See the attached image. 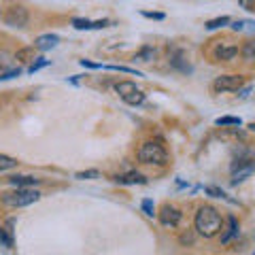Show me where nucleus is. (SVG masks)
Masks as SVG:
<instances>
[{
    "instance_id": "1",
    "label": "nucleus",
    "mask_w": 255,
    "mask_h": 255,
    "mask_svg": "<svg viewBox=\"0 0 255 255\" xmlns=\"http://www.w3.org/2000/svg\"><path fill=\"white\" fill-rule=\"evenodd\" d=\"M194 226H196V232L200 236L213 238L223 230V217L215 206H200L196 213Z\"/></svg>"
},
{
    "instance_id": "2",
    "label": "nucleus",
    "mask_w": 255,
    "mask_h": 255,
    "mask_svg": "<svg viewBox=\"0 0 255 255\" xmlns=\"http://www.w3.org/2000/svg\"><path fill=\"white\" fill-rule=\"evenodd\" d=\"M138 162L140 164H155V166H164L166 162H168V153H166L164 145H159V142L155 140H147L142 142V145L138 147Z\"/></svg>"
},
{
    "instance_id": "3",
    "label": "nucleus",
    "mask_w": 255,
    "mask_h": 255,
    "mask_svg": "<svg viewBox=\"0 0 255 255\" xmlns=\"http://www.w3.org/2000/svg\"><path fill=\"white\" fill-rule=\"evenodd\" d=\"M2 204L13 206V209H21V206H30L41 200V194L32 187H17L15 191H9V194H2Z\"/></svg>"
},
{
    "instance_id": "4",
    "label": "nucleus",
    "mask_w": 255,
    "mask_h": 255,
    "mask_svg": "<svg viewBox=\"0 0 255 255\" xmlns=\"http://www.w3.org/2000/svg\"><path fill=\"white\" fill-rule=\"evenodd\" d=\"M232 183H243L245 179H249L251 174H255V157L247 155V157H238L236 162L232 164Z\"/></svg>"
},
{
    "instance_id": "5",
    "label": "nucleus",
    "mask_w": 255,
    "mask_h": 255,
    "mask_svg": "<svg viewBox=\"0 0 255 255\" xmlns=\"http://www.w3.org/2000/svg\"><path fill=\"white\" fill-rule=\"evenodd\" d=\"M245 85V77L243 75H221L213 81V90L217 94L223 92H238Z\"/></svg>"
},
{
    "instance_id": "6",
    "label": "nucleus",
    "mask_w": 255,
    "mask_h": 255,
    "mask_svg": "<svg viewBox=\"0 0 255 255\" xmlns=\"http://www.w3.org/2000/svg\"><path fill=\"white\" fill-rule=\"evenodd\" d=\"M2 19L6 26H11V28H26L30 15H28V9H23V6H11V9L4 13Z\"/></svg>"
},
{
    "instance_id": "7",
    "label": "nucleus",
    "mask_w": 255,
    "mask_h": 255,
    "mask_svg": "<svg viewBox=\"0 0 255 255\" xmlns=\"http://www.w3.org/2000/svg\"><path fill=\"white\" fill-rule=\"evenodd\" d=\"M157 217H159V223H162L164 228H177L179 223H181L183 213L177 209V206L164 204V206H162V211L157 213Z\"/></svg>"
},
{
    "instance_id": "8",
    "label": "nucleus",
    "mask_w": 255,
    "mask_h": 255,
    "mask_svg": "<svg viewBox=\"0 0 255 255\" xmlns=\"http://www.w3.org/2000/svg\"><path fill=\"white\" fill-rule=\"evenodd\" d=\"M236 53H238V47H236L234 43H221V45H217V49L213 51L215 60H219V62H230V60H234Z\"/></svg>"
},
{
    "instance_id": "9",
    "label": "nucleus",
    "mask_w": 255,
    "mask_h": 255,
    "mask_svg": "<svg viewBox=\"0 0 255 255\" xmlns=\"http://www.w3.org/2000/svg\"><path fill=\"white\" fill-rule=\"evenodd\" d=\"M115 183H119V185H145L147 179L142 177L140 172L132 170V172H126V174H117Z\"/></svg>"
},
{
    "instance_id": "10",
    "label": "nucleus",
    "mask_w": 255,
    "mask_h": 255,
    "mask_svg": "<svg viewBox=\"0 0 255 255\" xmlns=\"http://www.w3.org/2000/svg\"><path fill=\"white\" fill-rule=\"evenodd\" d=\"M170 66L181 70V73H191V66H189V62L185 60V51H183V49H174L172 51V55H170Z\"/></svg>"
},
{
    "instance_id": "11",
    "label": "nucleus",
    "mask_w": 255,
    "mask_h": 255,
    "mask_svg": "<svg viewBox=\"0 0 255 255\" xmlns=\"http://www.w3.org/2000/svg\"><path fill=\"white\" fill-rule=\"evenodd\" d=\"M58 43H60L58 34H43L34 41V47L38 51H49V49H53V47H58Z\"/></svg>"
},
{
    "instance_id": "12",
    "label": "nucleus",
    "mask_w": 255,
    "mask_h": 255,
    "mask_svg": "<svg viewBox=\"0 0 255 255\" xmlns=\"http://www.w3.org/2000/svg\"><path fill=\"white\" fill-rule=\"evenodd\" d=\"M111 21L102 19V21H90V19H73V26L77 30H100V28H107Z\"/></svg>"
},
{
    "instance_id": "13",
    "label": "nucleus",
    "mask_w": 255,
    "mask_h": 255,
    "mask_svg": "<svg viewBox=\"0 0 255 255\" xmlns=\"http://www.w3.org/2000/svg\"><path fill=\"white\" fill-rule=\"evenodd\" d=\"M9 185L13 187H32V185H38V179L34 177H28V174H15V177H9Z\"/></svg>"
},
{
    "instance_id": "14",
    "label": "nucleus",
    "mask_w": 255,
    "mask_h": 255,
    "mask_svg": "<svg viewBox=\"0 0 255 255\" xmlns=\"http://www.w3.org/2000/svg\"><path fill=\"white\" fill-rule=\"evenodd\" d=\"M238 236V221H236V217H230L228 219V228L221 232V243L223 245H228L232 238H236Z\"/></svg>"
},
{
    "instance_id": "15",
    "label": "nucleus",
    "mask_w": 255,
    "mask_h": 255,
    "mask_svg": "<svg viewBox=\"0 0 255 255\" xmlns=\"http://www.w3.org/2000/svg\"><path fill=\"white\" fill-rule=\"evenodd\" d=\"M136 90H138L136 83H132V81H119V83L115 85V92H117V96H119V98H122V100H126L128 96L134 94Z\"/></svg>"
},
{
    "instance_id": "16",
    "label": "nucleus",
    "mask_w": 255,
    "mask_h": 255,
    "mask_svg": "<svg viewBox=\"0 0 255 255\" xmlns=\"http://www.w3.org/2000/svg\"><path fill=\"white\" fill-rule=\"evenodd\" d=\"M241 55L245 62H255V38H249V41L243 45Z\"/></svg>"
},
{
    "instance_id": "17",
    "label": "nucleus",
    "mask_w": 255,
    "mask_h": 255,
    "mask_svg": "<svg viewBox=\"0 0 255 255\" xmlns=\"http://www.w3.org/2000/svg\"><path fill=\"white\" fill-rule=\"evenodd\" d=\"M34 49L36 47H23V49H19L15 53V60L17 62H32L34 60Z\"/></svg>"
},
{
    "instance_id": "18",
    "label": "nucleus",
    "mask_w": 255,
    "mask_h": 255,
    "mask_svg": "<svg viewBox=\"0 0 255 255\" xmlns=\"http://www.w3.org/2000/svg\"><path fill=\"white\" fill-rule=\"evenodd\" d=\"M155 58V49H151V47H142V49L134 55V60H138V62H151Z\"/></svg>"
},
{
    "instance_id": "19",
    "label": "nucleus",
    "mask_w": 255,
    "mask_h": 255,
    "mask_svg": "<svg viewBox=\"0 0 255 255\" xmlns=\"http://www.w3.org/2000/svg\"><path fill=\"white\" fill-rule=\"evenodd\" d=\"M19 162L15 157H11V155H2L0 153V172L2 170H11V168H15V166H17Z\"/></svg>"
},
{
    "instance_id": "20",
    "label": "nucleus",
    "mask_w": 255,
    "mask_h": 255,
    "mask_svg": "<svg viewBox=\"0 0 255 255\" xmlns=\"http://www.w3.org/2000/svg\"><path fill=\"white\" fill-rule=\"evenodd\" d=\"M204 191L209 196H213V198H223V200H228V202H236V200H232V198H230L226 191L223 189H219V187H213V185H209V187H204Z\"/></svg>"
},
{
    "instance_id": "21",
    "label": "nucleus",
    "mask_w": 255,
    "mask_h": 255,
    "mask_svg": "<svg viewBox=\"0 0 255 255\" xmlns=\"http://www.w3.org/2000/svg\"><path fill=\"white\" fill-rule=\"evenodd\" d=\"M228 23H230V17H217V19L206 21V23H204V28H206V30H217V28L228 26Z\"/></svg>"
},
{
    "instance_id": "22",
    "label": "nucleus",
    "mask_w": 255,
    "mask_h": 255,
    "mask_svg": "<svg viewBox=\"0 0 255 255\" xmlns=\"http://www.w3.org/2000/svg\"><path fill=\"white\" fill-rule=\"evenodd\" d=\"M217 126H241V117H219L217 122H215Z\"/></svg>"
},
{
    "instance_id": "23",
    "label": "nucleus",
    "mask_w": 255,
    "mask_h": 255,
    "mask_svg": "<svg viewBox=\"0 0 255 255\" xmlns=\"http://www.w3.org/2000/svg\"><path fill=\"white\" fill-rule=\"evenodd\" d=\"M0 245L6 247V249H13V238H11V234H6L4 228H0Z\"/></svg>"
},
{
    "instance_id": "24",
    "label": "nucleus",
    "mask_w": 255,
    "mask_h": 255,
    "mask_svg": "<svg viewBox=\"0 0 255 255\" xmlns=\"http://www.w3.org/2000/svg\"><path fill=\"white\" fill-rule=\"evenodd\" d=\"M11 60H15V55H11L9 51H0V68H9L11 66Z\"/></svg>"
},
{
    "instance_id": "25",
    "label": "nucleus",
    "mask_w": 255,
    "mask_h": 255,
    "mask_svg": "<svg viewBox=\"0 0 255 255\" xmlns=\"http://www.w3.org/2000/svg\"><path fill=\"white\" fill-rule=\"evenodd\" d=\"M75 177L81 179V181H85V179H100V172L98 170H85V172H77Z\"/></svg>"
},
{
    "instance_id": "26",
    "label": "nucleus",
    "mask_w": 255,
    "mask_h": 255,
    "mask_svg": "<svg viewBox=\"0 0 255 255\" xmlns=\"http://www.w3.org/2000/svg\"><path fill=\"white\" fill-rule=\"evenodd\" d=\"M142 211H145L149 217H153V215H155V206H153V202H151V200H142Z\"/></svg>"
},
{
    "instance_id": "27",
    "label": "nucleus",
    "mask_w": 255,
    "mask_h": 255,
    "mask_svg": "<svg viewBox=\"0 0 255 255\" xmlns=\"http://www.w3.org/2000/svg\"><path fill=\"white\" fill-rule=\"evenodd\" d=\"M238 4H241L245 11H251V13L255 11V0H238Z\"/></svg>"
},
{
    "instance_id": "28",
    "label": "nucleus",
    "mask_w": 255,
    "mask_h": 255,
    "mask_svg": "<svg viewBox=\"0 0 255 255\" xmlns=\"http://www.w3.org/2000/svg\"><path fill=\"white\" fill-rule=\"evenodd\" d=\"M19 75H21L19 68L17 70H6V73L0 75V81H6V79H13V77H19Z\"/></svg>"
},
{
    "instance_id": "29",
    "label": "nucleus",
    "mask_w": 255,
    "mask_h": 255,
    "mask_svg": "<svg viewBox=\"0 0 255 255\" xmlns=\"http://www.w3.org/2000/svg\"><path fill=\"white\" fill-rule=\"evenodd\" d=\"M47 64H49V62H47L45 58H38V62H34V64H32V66H30V73H36V70H38V68H43V66H47Z\"/></svg>"
},
{
    "instance_id": "30",
    "label": "nucleus",
    "mask_w": 255,
    "mask_h": 255,
    "mask_svg": "<svg viewBox=\"0 0 255 255\" xmlns=\"http://www.w3.org/2000/svg\"><path fill=\"white\" fill-rule=\"evenodd\" d=\"M142 17H149V19H164V13H151V11H142Z\"/></svg>"
},
{
    "instance_id": "31",
    "label": "nucleus",
    "mask_w": 255,
    "mask_h": 255,
    "mask_svg": "<svg viewBox=\"0 0 255 255\" xmlns=\"http://www.w3.org/2000/svg\"><path fill=\"white\" fill-rule=\"evenodd\" d=\"M181 243H183V245L191 243V234H183V236H181Z\"/></svg>"
},
{
    "instance_id": "32",
    "label": "nucleus",
    "mask_w": 255,
    "mask_h": 255,
    "mask_svg": "<svg viewBox=\"0 0 255 255\" xmlns=\"http://www.w3.org/2000/svg\"><path fill=\"white\" fill-rule=\"evenodd\" d=\"M0 17H2V13H0Z\"/></svg>"
}]
</instances>
